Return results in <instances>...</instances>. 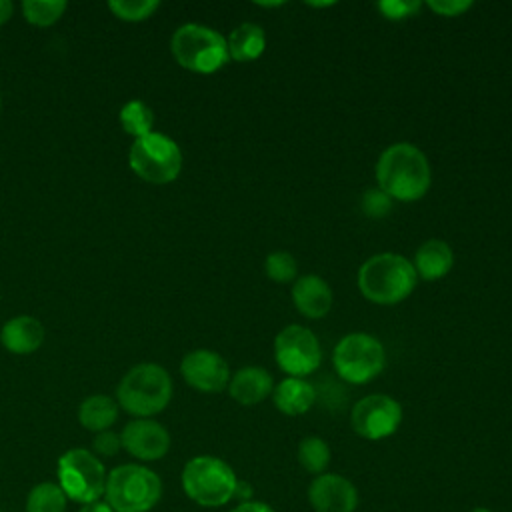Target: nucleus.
<instances>
[{
	"label": "nucleus",
	"mask_w": 512,
	"mask_h": 512,
	"mask_svg": "<svg viewBox=\"0 0 512 512\" xmlns=\"http://www.w3.org/2000/svg\"><path fill=\"white\" fill-rule=\"evenodd\" d=\"M306 496L314 512H356L360 502L354 482L336 472L314 476Z\"/></svg>",
	"instance_id": "14"
},
{
	"label": "nucleus",
	"mask_w": 512,
	"mask_h": 512,
	"mask_svg": "<svg viewBox=\"0 0 512 512\" xmlns=\"http://www.w3.org/2000/svg\"><path fill=\"white\" fill-rule=\"evenodd\" d=\"M118 402L108 394H92L84 398L78 406V422L88 432H104L110 430L118 420Z\"/></svg>",
	"instance_id": "20"
},
{
	"label": "nucleus",
	"mask_w": 512,
	"mask_h": 512,
	"mask_svg": "<svg viewBox=\"0 0 512 512\" xmlns=\"http://www.w3.org/2000/svg\"><path fill=\"white\" fill-rule=\"evenodd\" d=\"M78 512H114L102 498L100 500H94V502H88V504H82L78 508Z\"/></svg>",
	"instance_id": "33"
},
{
	"label": "nucleus",
	"mask_w": 512,
	"mask_h": 512,
	"mask_svg": "<svg viewBox=\"0 0 512 512\" xmlns=\"http://www.w3.org/2000/svg\"><path fill=\"white\" fill-rule=\"evenodd\" d=\"M122 450L140 462H154L168 454L170 434L152 418H134L120 432Z\"/></svg>",
	"instance_id": "13"
},
{
	"label": "nucleus",
	"mask_w": 512,
	"mask_h": 512,
	"mask_svg": "<svg viewBox=\"0 0 512 512\" xmlns=\"http://www.w3.org/2000/svg\"><path fill=\"white\" fill-rule=\"evenodd\" d=\"M356 282L366 300L380 306H394L414 292L418 276L406 256L380 252L360 266Z\"/></svg>",
	"instance_id": "2"
},
{
	"label": "nucleus",
	"mask_w": 512,
	"mask_h": 512,
	"mask_svg": "<svg viewBox=\"0 0 512 512\" xmlns=\"http://www.w3.org/2000/svg\"><path fill=\"white\" fill-rule=\"evenodd\" d=\"M376 182L390 200H420L426 196L432 182L426 154L408 142L388 146L376 162Z\"/></svg>",
	"instance_id": "1"
},
{
	"label": "nucleus",
	"mask_w": 512,
	"mask_h": 512,
	"mask_svg": "<svg viewBox=\"0 0 512 512\" xmlns=\"http://www.w3.org/2000/svg\"><path fill=\"white\" fill-rule=\"evenodd\" d=\"M296 458L308 474H324L330 464V446L320 436H306L296 448Z\"/></svg>",
	"instance_id": "23"
},
{
	"label": "nucleus",
	"mask_w": 512,
	"mask_h": 512,
	"mask_svg": "<svg viewBox=\"0 0 512 512\" xmlns=\"http://www.w3.org/2000/svg\"><path fill=\"white\" fill-rule=\"evenodd\" d=\"M14 14V4L10 0H0V24H6Z\"/></svg>",
	"instance_id": "34"
},
{
	"label": "nucleus",
	"mask_w": 512,
	"mask_h": 512,
	"mask_svg": "<svg viewBox=\"0 0 512 512\" xmlns=\"http://www.w3.org/2000/svg\"><path fill=\"white\" fill-rule=\"evenodd\" d=\"M420 2H406V0H384V2H378V10L382 12L384 18L388 20H404L408 16H414L418 10H420Z\"/></svg>",
	"instance_id": "28"
},
{
	"label": "nucleus",
	"mask_w": 512,
	"mask_h": 512,
	"mask_svg": "<svg viewBox=\"0 0 512 512\" xmlns=\"http://www.w3.org/2000/svg\"><path fill=\"white\" fill-rule=\"evenodd\" d=\"M274 380L260 366H244L240 368L228 382V392L232 400L242 406L260 404L264 398L272 396Z\"/></svg>",
	"instance_id": "17"
},
{
	"label": "nucleus",
	"mask_w": 512,
	"mask_h": 512,
	"mask_svg": "<svg viewBox=\"0 0 512 512\" xmlns=\"http://www.w3.org/2000/svg\"><path fill=\"white\" fill-rule=\"evenodd\" d=\"M160 498L162 480L144 464H120L106 476L102 500L114 512H150Z\"/></svg>",
	"instance_id": "5"
},
{
	"label": "nucleus",
	"mask_w": 512,
	"mask_h": 512,
	"mask_svg": "<svg viewBox=\"0 0 512 512\" xmlns=\"http://www.w3.org/2000/svg\"><path fill=\"white\" fill-rule=\"evenodd\" d=\"M468 512H492V510H488L486 506H476V508H472V510H468Z\"/></svg>",
	"instance_id": "35"
},
{
	"label": "nucleus",
	"mask_w": 512,
	"mask_h": 512,
	"mask_svg": "<svg viewBox=\"0 0 512 512\" xmlns=\"http://www.w3.org/2000/svg\"><path fill=\"white\" fill-rule=\"evenodd\" d=\"M58 486L68 500L88 504L104 496L106 468L102 460L88 448L66 450L56 464Z\"/></svg>",
	"instance_id": "7"
},
{
	"label": "nucleus",
	"mask_w": 512,
	"mask_h": 512,
	"mask_svg": "<svg viewBox=\"0 0 512 512\" xmlns=\"http://www.w3.org/2000/svg\"><path fill=\"white\" fill-rule=\"evenodd\" d=\"M400 422L402 406L388 394H368L350 412L352 430L364 440H384L398 430Z\"/></svg>",
	"instance_id": "11"
},
{
	"label": "nucleus",
	"mask_w": 512,
	"mask_h": 512,
	"mask_svg": "<svg viewBox=\"0 0 512 512\" xmlns=\"http://www.w3.org/2000/svg\"><path fill=\"white\" fill-rule=\"evenodd\" d=\"M122 450V442H120V434L112 432V430H104L94 434L92 438V452L100 458H110L116 456Z\"/></svg>",
	"instance_id": "29"
},
{
	"label": "nucleus",
	"mask_w": 512,
	"mask_h": 512,
	"mask_svg": "<svg viewBox=\"0 0 512 512\" xmlns=\"http://www.w3.org/2000/svg\"><path fill=\"white\" fill-rule=\"evenodd\" d=\"M180 374L188 386L206 394L222 392L230 382V368L226 360L208 348L188 352L180 362Z\"/></svg>",
	"instance_id": "12"
},
{
	"label": "nucleus",
	"mask_w": 512,
	"mask_h": 512,
	"mask_svg": "<svg viewBox=\"0 0 512 512\" xmlns=\"http://www.w3.org/2000/svg\"><path fill=\"white\" fill-rule=\"evenodd\" d=\"M390 198L380 190V188H370L366 190V194L362 196V210L372 216V218H380L384 214H388L390 210Z\"/></svg>",
	"instance_id": "30"
},
{
	"label": "nucleus",
	"mask_w": 512,
	"mask_h": 512,
	"mask_svg": "<svg viewBox=\"0 0 512 512\" xmlns=\"http://www.w3.org/2000/svg\"><path fill=\"white\" fill-rule=\"evenodd\" d=\"M230 512H274V508L266 502H260V500H244V502H238Z\"/></svg>",
	"instance_id": "32"
},
{
	"label": "nucleus",
	"mask_w": 512,
	"mask_h": 512,
	"mask_svg": "<svg viewBox=\"0 0 512 512\" xmlns=\"http://www.w3.org/2000/svg\"><path fill=\"white\" fill-rule=\"evenodd\" d=\"M68 498L58 482H38L26 496V512H66Z\"/></svg>",
	"instance_id": "22"
},
{
	"label": "nucleus",
	"mask_w": 512,
	"mask_h": 512,
	"mask_svg": "<svg viewBox=\"0 0 512 512\" xmlns=\"http://www.w3.org/2000/svg\"><path fill=\"white\" fill-rule=\"evenodd\" d=\"M118 120H120V126L122 130L132 136L134 140L136 138H142L146 134L152 132V126H154V112L148 104H144L142 100H130L126 102L122 108H120V114H118Z\"/></svg>",
	"instance_id": "24"
},
{
	"label": "nucleus",
	"mask_w": 512,
	"mask_h": 512,
	"mask_svg": "<svg viewBox=\"0 0 512 512\" xmlns=\"http://www.w3.org/2000/svg\"><path fill=\"white\" fill-rule=\"evenodd\" d=\"M290 296L294 308L310 320L324 318L332 308V290L328 282L316 274L298 276L292 284Z\"/></svg>",
	"instance_id": "15"
},
{
	"label": "nucleus",
	"mask_w": 512,
	"mask_h": 512,
	"mask_svg": "<svg viewBox=\"0 0 512 512\" xmlns=\"http://www.w3.org/2000/svg\"><path fill=\"white\" fill-rule=\"evenodd\" d=\"M332 364L344 382L366 384L384 370L386 352L376 336L368 332H350L334 346Z\"/></svg>",
	"instance_id": "9"
},
{
	"label": "nucleus",
	"mask_w": 512,
	"mask_h": 512,
	"mask_svg": "<svg viewBox=\"0 0 512 512\" xmlns=\"http://www.w3.org/2000/svg\"><path fill=\"white\" fill-rule=\"evenodd\" d=\"M272 402L286 416H302L314 406L316 390L308 380L288 376L274 384Z\"/></svg>",
	"instance_id": "19"
},
{
	"label": "nucleus",
	"mask_w": 512,
	"mask_h": 512,
	"mask_svg": "<svg viewBox=\"0 0 512 512\" xmlns=\"http://www.w3.org/2000/svg\"><path fill=\"white\" fill-rule=\"evenodd\" d=\"M172 400V378L160 364L140 362L132 366L116 388V402L134 418L160 414Z\"/></svg>",
	"instance_id": "3"
},
{
	"label": "nucleus",
	"mask_w": 512,
	"mask_h": 512,
	"mask_svg": "<svg viewBox=\"0 0 512 512\" xmlns=\"http://www.w3.org/2000/svg\"><path fill=\"white\" fill-rule=\"evenodd\" d=\"M160 8L158 0H110L108 10L124 22H142Z\"/></svg>",
	"instance_id": "26"
},
{
	"label": "nucleus",
	"mask_w": 512,
	"mask_h": 512,
	"mask_svg": "<svg viewBox=\"0 0 512 512\" xmlns=\"http://www.w3.org/2000/svg\"><path fill=\"white\" fill-rule=\"evenodd\" d=\"M184 494L202 508H220L236 496L238 476L234 468L210 454L190 458L182 468Z\"/></svg>",
	"instance_id": "4"
},
{
	"label": "nucleus",
	"mask_w": 512,
	"mask_h": 512,
	"mask_svg": "<svg viewBox=\"0 0 512 512\" xmlns=\"http://www.w3.org/2000/svg\"><path fill=\"white\" fill-rule=\"evenodd\" d=\"M426 6L440 16L454 18V16L464 14L468 8H472V2H468V0H428Z\"/></svg>",
	"instance_id": "31"
},
{
	"label": "nucleus",
	"mask_w": 512,
	"mask_h": 512,
	"mask_svg": "<svg viewBox=\"0 0 512 512\" xmlns=\"http://www.w3.org/2000/svg\"><path fill=\"white\" fill-rule=\"evenodd\" d=\"M170 52L174 60L196 74H214L228 58L226 38L202 24H182L170 38Z\"/></svg>",
	"instance_id": "6"
},
{
	"label": "nucleus",
	"mask_w": 512,
	"mask_h": 512,
	"mask_svg": "<svg viewBox=\"0 0 512 512\" xmlns=\"http://www.w3.org/2000/svg\"><path fill=\"white\" fill-rule=\"evenodd\" d=\"M264 272L270 280L278 284H286L296 280L298 274V262L296 258L286 250H274L264 260Z\"/></svg>",
	"instance_id": "27"
},
{
	"label": "nucleus",
	"mask_w": 512,
	"mask_h": 512,
	"mask_svg": "<svg viewBox=\"0 0 512 512\" xmlns=\"http://www.w3.org/2000/svg\"><path fill=\"white\" fill-rule=\"evenodd\" d=\"M414 272L426 282L444 278L454 266V252L448 242L440 238H430L418 246L414 254Z\"/></svg>",
	"instance_id": "18"
},
{
	"label": "nucleus",
	"mask_w": 512,
	"mask_h": 512,
	"mask_svg": "<svg viewBox=\"0 0 512 512\" xmlns=\"http://www.w3.org/2000/svg\"><path fill=\"white\" fill-rule=\"evenodd\" d=\"M274 360L292 378L312 374L322 362V348L316 334L300 324L282 328L274 338Z\"/></svg>",
	"instance_id": "10"
},
{
	"label": "nucleus",
	"mask_w": 512,
	"mask_h": 512,
	"mask_svg": "<svg viewBox=\"0 0 512 512\" xmlns=\"http://www.w3.org/2000/svg\"><path fill=\"white\" fill-rule=\"evenodd\" d=\"M44 336H46V332H44L42 322L28 314H20V316L6 320V324L0 330L2 346L8 352L20 354V356L36 352L42 346Z\"/></svg>",
	"instance_id": "16"
},
{
	"label": "nucleus",
	"mask_w": 512,
	"mask_h": 512,
	"mask_svg": "<svg viewBox=\"0 0 512 512\" xmlns=\"http://www.w3.org/2000/svg\"><path fill=\"white\" fill-rule=\"evenodd\" d=\"M66 8L68 4L64 0H24L22 2V14L26 22L38 28H46L58 22L64 16Z\"/></svg>",
	"instance_id": "25"
},
{
	"label": "nucleus",
	"mask_w": 512,
	"mask_h": 512,
	"mask_svg": "<svg viewBox=\"0 0 512 512\" xmlns=\"http://www.w3.org/2000/svg\"><path fill=\"white\" fill-rule=\"evenodd\" d=\"M128 164L144 182L168 184L176 180L182 170V150L176 140L152 130L132 142L128 150Z\"/></svg>",
	"instance_id": "8"
},
{
	"label": "nucleus",
	"mask_w": 512,
	"mask_h": 512,
	"mask_svg": "<svg viewBox=\"0 0 512 512\" xmlns=\"http://www.w3.org/2000/svg\"><path fill=\"white\" fill-rule=\"evenodd\" d=\"M226 46H228V58L236 62H252L262 56L266 48V34L262 26L254 22H244L228 34Z\"/></svg>",
	"instance_id": "21"
}]
</instances>
